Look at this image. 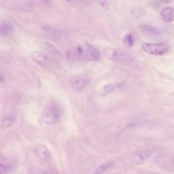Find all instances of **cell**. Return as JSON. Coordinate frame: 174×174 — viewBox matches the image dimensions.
Instances as JSON below:
<instances>
[{"label":"cell","instance_id":"cell-1","mask_svg":"<svg viewBox=\"0 0 174 174\" xmlns=\"http://www.w3.org/2000/svg\"><path fill=\"white\" fill-rule=\"evenodd\" d=\"M67 57L72 61H96L100 59V54L92 45L80 43L67 51Z\"/></svg>","mask_w":174,"mask_h":174},{"label":"cell","instance_id":"cell-2","mask_svg":"<svg viewBox=\"0 0 174 174\" xmlns=\"http://www.w3.org/2000/svg\"><path fill=\"white\" fill-rule=\"evenodd\" d=\"M62 117V110L55 103L48 104L42 112V120L48 125L57 123Z\"/></svg>","mask_w":174,"mask_h":174},{"label":"cell","instance_id":"cell-3","mask_svg":"<svg viewBox=\"0 0 174 174\" xmlns=\"http://www.w3.org/2000/svg\"><path fill=\"white\" fill-rule=\"evenodd\" d=\"M141 47L145 52L154 56L165 55L169 51V46L165 42H159V43L144 42L141 44Z\"/></svg>","mask_w":174,"mask_h":174},{"label":"cell","instance_id":"cell-4","mask_svg":"<svg viewBox=\"0 0 174 174\" xmlns=\"http://www.w3.org/2000/svg\"><path fill=\"white\" fill-rule=\"evenodd\" d=\"M31 56L35 63L46 68L55 67L57 65L56 60L45 52L33 51L31 52Z\"/></svg>","mask_w":174,"mask_h":174},{"label":"cell","instance_id":"cell-5","mask_svg":"<svg viewBox=\"0 0 174 174\" xmlns=\"http://www.w3.org/2000/svg\"><path fill=\"white\" fill-rule=\"evenodd\" d=\"M104 53L105 56L113 61H129L133 59V56L129 52L111 47L105 48Z\"/></svg>","mask_w":174,"mask_h":174},{"label":"cell","instance_id":"cell-6","mask_svg":"<svg viewBox=\"0 0 174 174\" xmlns=\"http://www.w3.org/2000/svg\"><path fill=\"white\" fill-rule=\"evenodd\" d=\"M140 31L145 36L148 38H154L159 36L162 33V31L159 27L148 24H141L138 26Z\"/></svg>","mask_w":174,"mask_h":174},{"label":"cell","instance_id":"cell-7","mask_svg":"<svg viewBox=\"0 0 174 174\" xmlns=\"http://www.w3.org/2000/svg\"><path fill=\"white\" fill-rule=\"evenodd\" d=\"M35 153L42 161H48L51 159V154L48 148L44 145L38 144L35 147Z\"/></svg>","mask_w":174,"mask_h":174},{"label":"cell","instance_id":"cell-8","mask_svg":"<svg viewBox=\"0 0 174 174\" xmlns=\"http://www.w3.org/2000/svg\"><path fill=\"white\" fill-rule=\"evenodd\" d=\"M87 80L82 76L73 77L70 80L71 86L74 91L78 92L83 89L87 84Z\"/></svg>","mask_w":174,"mask_h":174},{"label":"cell","instance_id":"cell-9","mask_svg":"<svg viewBox=\"0 0 174 174\" xmlns=\"http://www.w3.org/2000/svg\"><path fill=\"white\" fill-rule=\"evenodd\" d=\"M152 154V151L151 150H144L140 152H137V154L133 156L132 158V162L134 165H140L145 160L148 159Z\"/></svg>","mask_w":174,"mask_h":174},{"label":"cell","instance_id":"cell-10","mask_svg":"<svg viewBox=\"0 0 174 174\" xmlns=\"http://www.w3.org/2000/svg\"><path fill=\"white\" fill-rule=\"evenodd\" d=\"M161 19L166 23H172L174 21V8L165 7L160 12Z\"/></svg>","mask_w":174,"mask_h":174},{"label":"cell","instance_id":"cell-11","mask_svg":"<svg viewBox=\"0 0 174 174\" xmlns=\"http://www.w3.org/2000/svg\"><path fill=\"white\" fill-rule=\"evenodd\" d=\"M42 48H43L45 51H47L48 53L52 55H59L60 54V52L59 50L56 48L54 45L48 42H46L42 44Z\"/></svg>","mask_w":174,"mask_h":174},{"label":"cell","instance_id":"cell-12","mask_svg":"<svg viewBox=\"0 0 174 174\" xmlns=\"http://www.w3.org/2000/svg\"><path fill=\"white\" fill-rule=\"evenodd\" d=\"M13 31V27L9 23H2L0 25V34L1 35H9Z\"/></svg>","mask_w":174,"mask_h":174},{"label":"cell","instance_id":"cell-13","mask_svg":"<svg viewBox=\"0 0 174 174\" xmlns=\"http://www.w3.org/2000/svg\"><path fill=\"white\" fill-rule=\"evenodd\" d=\"M114 90V85L112 84H108L105 85L101 88L100 91H99V94L101 95H105L112 93Z\"/></svg>","mask_w":174,"mask_h":174},{"label":"cell","instance_id":"cell-14","mask_svg":"<svg viewBox=\"0 0 174 174\" xmlns=\"http://www.w3.org/2000/svg\"><path fill=\"white\" fill-rule=\"evenodd\" d=\"M131 15L136 19H140L145 15V10L143 8H134L131 11Z\"/></svg>","mask_w":174,"mask_h":174},{"label":"cell","instance_id":"cell-15","mask_svg":"<svg viewBox=\"0 0 174 174\" xmlns=\"http://www.w3.org/2000/svg\"><path fill=\"white\" fill-rule=\"evenodd\" d=\"M124 44L127 47H132L134 45V38L133 34L129 33L127 34L124 38Z\"/></svg>","mask_w":174,"mask_h":174},{"label":"cell","instance_id":"cell-16","mask_svg":"<svg viewBox=\"0 0 174 174\" xmlns=\"http://www.w3.org/2000/svg\"><path fill=\"white\" fill-rule=\"evenodd\" d=\"M112 165V163H105V164L101 165L96 169L94 172V174H102L103 173H104L105 172L107 171V170Z\"/></svg>","mask_w":174,"mask_h":174},{"label":"cell","instance_id":"cell-17","mask_svg":"<svg viewBox=\"0 0 174 174\" xmlns=\"http://www.w3.org/2000/svg\"><path fill=\"white\" fill-rule=\"evenodd\" d=\"M15 120V116L12 115H10L6 116V118L2 120V126L3 127H8L13 123Z\"/></svg>","mask_w":174,"mask_h":174},{"label":"cell","instance_id":"cell-18","mask_svg":"<svg viewBox=\"0 0 174 174\" xmlns=\"http://www.w3.org/2000/svg\"><path fill=\"white\" fill-rule=\"evenodd\" d=\"M12 169V168L10 165L0 164V174H8Z\"/></svg>","mask_w":174,"mask_h":174},{"label":"cell","instance_id":"cell-19","mask_svg":"<svg viewBox=\"0 0 174 174\" xmlns=\"http://www.w3.org/2000/svg\"><path fill=\"white\" fill-rule=\"evenodd\" d=\"M99 3H100V5H101V8L104 9V10H108V8H109V3L108 2H99Z\"/></svg>","mask_w":174,"mask_h":174},{"label":"cell","instance_id":"cell-20","mask_svg":"<svg viewBox=\"0 0 174 174\" xmlns=\"http://www.w3.org/2000/svg\"><path fill=\"white\" fill-rule=\"evenodd\" d=\"M3 78L2 77V76H0V84H2L3 83Z\"/></svg>","mask_w":174,"mask_h":174},{"label":"cell","instance_id":"cell-21","mask_svg":"<svg viewBox=\"0 0 174 174\" xmlns=\"http://www.w3.org/2000/svg\"><path fill=\"white\" fill-rule=\"evenodd\" d=\"M161 2H162L163 3H171L172 2H169V1H167V2H165V1H161Z\"/></svg>","mask_w":174,"mask_h":174},{"label":"cell","instance_id":"cell-22","mask_svg":"<svg viewBox=\"0 0 174 174\" xmlns=\"http://www.w3.org/2000/svg\"><path fill=\"white\" fill-rule=\"evenodd\" d=\"M39 174H50V173H48L47 172H41Z\"/></svg>","mask_w":174,"mask_h":174}]
</instances>
